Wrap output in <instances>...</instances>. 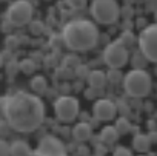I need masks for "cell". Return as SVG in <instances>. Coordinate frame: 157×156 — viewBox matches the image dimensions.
Wrapping results in <instances>:
<instances>
[{
  "mask_svg": "<svg viewBox=\"0 0 157 156\" xmlns=\"http://www.w3.org/2000/svg\"><path fill=\"white\" fill-rule=\"evenodd\" d=\"M45 104L39 94L17 91L2 98V114L8 127L17 133H33L45 121Z\"/></svg>",
  "mask_w": 157,
  "mask_h": 156,
  "instance_id": "obj_1",
  "label": "cell"
},
{
  "mask_svg": "<svg viewBox=\"0 0 157 156\" xmlns=\"http://www.w3.org/2000/svg\"><path fill=\"white\" fill-rule=\"evenodd\" d=\"M62 39L65 46L71 51H88L97 45L99 30L91 20L74 19L65 25Z\"/></svg>",
  "mask_w": 157,
  "mask_h": 156,
  "instance_id": "obj_2",
  "label": "cell"
},
{
  "mask_svg": "<svg viewBox=\"0 0 157 156\" xmlns=\"http://www.w3.org/2000/svg\"><path fill=\"white\" fill-rule=\"evenodd\" d=\"M152 87L151 76L140 68L131 70L125 77H123V88L128 96L131 98H145L149 94Z\"/></svg>",
  "mask_w": 157,
  "mask_h": 156,
  "instance_id": "obj_3",
  "label": "cell"
},
{
  "mask_svg": "<svg viewBox=\"0 0 157 156\" xmlns=\"http://www.w3.org/2000/svg\"><path fill=\"white\" fill-rule=\"evenodd\" d=\"M90 13L97 23L111 25L117 22L122 10L117 3V0H93L90 6Z\"/></svg>",
  "mask_w": 157,
  "mask_h": 156,
  "instance_id": "obj_4",
  "label": "cell"
},
{
  "mask_svg": "<svg viewBox=\"0 0 157 156\" xmlns=\"http://www.w3.org/2000/svg\"><path fill=\"white\" fill-rule=\"evenodd\" d=\"M139 50L148 57L149 62L157 63V22L145 26L139 34Z\"/></svg>",
  "mask_w": 157,
  "mask_h": 156,
  "instance_id": "obj_5",
  "label": "cell"
},
{
  "mask_svg": "<svg viewBox=\"0 0 157 156\" xmlns=\"http://www.w3.org/2000/svg\"><path fill=\"white\" fill-rule=\"evenodd\" d=\"M33 13H34V8L28 0H17V2L11 3V6L8 8L6 17H8V22L11 25L23 26V25L31 22Z\"/></svg>",
  "mask_w": 157,
  "mask_h": 156,
  "instance_id": "obj_6",
  "label": "cell"
},
{
  "mask_svg": "<svg viewBox=\"0 0 157 156\" xmlns=\"http://www.w3.org/2000/svg\"><path fill=\"white\" fill-rule=\"evenodd\" d=\"M129 59V53L128 48L119 40V42H111L105 51H103V62L109 66V68H122L128 63Z\"/></svg>",
  "mask_w": 157,
  "mask_h": 156,
  "instance_id": "obj_7",
  "label": "cell"
},
{
  "mask_svg": "<svg viewBox=\"0 0 157 156\" xmlns=\"http://www.w3.org/2000/svg\"><path fill=\"white\" fill-rule=\"evenodd\" d=\"M54 111L59 121L72 122L78 116V101L72 96H60L54 102Z\"/></svg>",
  "mask_w": 157,
  "mask_h": 156,
  "instance_id": "obj_8",
  "label": "cell"
},
{
  "mask_svg": "<svg viewBox=\"0 0 157 156\" xmlns=\"http://www.w3.org/2000/svg\"><path fill=\"white\" fill-rule=\"evenodd\" d=\"M34 154H51V156H63L66 154V147L63 145V142L52 136V134H46L40 139L37 150L34 151Z\"/></svg>",
  "mask_w": 157,
  "mask_h": 156,
  "instance_id": "obj_9",
  "label": "cell"
},
{
  "mask_svg": "<svg viewBox=\"0 0 157 156\" xmlns=\"http://www.w3.org/2000/svg\"><path fill=\"white\" fill-rule=\"evenodd\" d=\"M116 111H117L116 104L113 101H109V99H105V98L103 99H97L96 104H94V107H93L94 118L97 121H103V122L114 119Z\"/></svg>",
  "mask_w": 157,
  "mask_h": 156,
  "instance_id": "obj_10",
  "label": "cell"
},
{
  "mask_svg": "<svg viewBox=\"0 0 157 156\" xmlns=\"http://www.w3.org/2000/svg\"><path fill=\"white\" fill-rule=\"evenodd\" d=\"M72 136L78 142H86L93 136V128H91V125L88 122H78L72 128Z\"/></svg>",
  "mask_w": 157,
  "mask_h": 156,
  "instance_id": "obj_11",
  "label": "cell"
},
{
  "mask_svg": "<svg viewBox=\"0 0 157 156\" xmlns=\"http://www.w3.org/2000/svg\"><path fill=\"white\" fill-rule=\"evenodd\" d=\"M106 81H108L106 74H105L103 71H100V70H93V71H90V74H88V77H86L88 85H90L91 88H96V90H102Z\"/></svg>",
  "mask_w": 157,
  "mask_h": 156,
  "instance_id": "obj_12",
  "label": "cell"
},
{
  "mask_svg": "<svg viewBox=\"0 0 157 156\" xmlns=\"http://www.w3.org/2000/svg\"><path fill=\"white\" fill-rule=\"evenodd\" d=\"M151 139L148 134H143V133H139L132 138V148L139 153H146L151 147Z\"/></svg>",
  "mask_w": 157,
  "mask_h": 156,
  "instance_id": "obj_13",
  "label": "cell"
},
{
  "mask_svg": "<svg viewBox=\"0 0 157 156\" xmlns=\"http://www.w3.org/2000/svg\"><path fill=\"white\" fill-rule=\"evenodd\" d=\"M10 154L14 156H25V154H34L31 147L25 141H14L10 144Z\"/></svg>",
  "mask_w": 157,
  "mask_h": 156,
  "instance_id": "obj_14",
  "label": "cell"
},
{
  "mask_svg": "<svg viewBox=\"0 0 157 156\" xmlns=\"http://www.w3.org/2000/svg\"><path fill=\"white\" fill-rule=\"evenodd\" d=\"M119 131H117V128L114 127V125H108V127H103L102 128V131H100V141L103 142V144H106V145H111V144H114L117 139H119Z\"/></svg>",
  "mask_w": 157,
  "mask_h": 156,
  "instance_id": "obj_15",
  "label": "cell"
},
{
  "mask_svg": "<svg viewBox=\"0 0 157 156\" xmlns=\"http://www.w3.org/2000/svg\"><path fill=\"white\" fill-rule=\"evenodd\" d=\"M48 88V82L43 76H34L33 81H31V90L36 94H43Z\"/></svg>",
  "mask_w": 157,
  "mask_h": 156,
  "instance_id": "obj_16",
  "label": "cell"
},
{
  "mask_svg": "<svg viewBox=\"0 0 157 156\" xmlns=\"http://www.w3.org/2000/svg\"><path fill=\"white\" fill-rule=\"evenodd\" d=\"M148 57L143 54V51L142 50H139V51H136L132 56H131V65H132V68H140V70H145V66L148 65Z\"/></svg>",
  "mask_w": 157,
  "mask_h": 156,
  "instance_id": "obj_17",
  "label": "cell"
},
{
  "mask_svg": "<svg viewBox=\"0 0 157 156\" xmlns=\"http://www.w3.org/2000/svg\"><path fill=\"white\" fill-rule=\"evenodd\" d=\"M114 127L117 128V131H119L120 136H122V134H128V133L131 131V124H129V121H128L126 118H123V116L116 121Z\"/></svg>",
  "mask_w": 157,
  "mask_h": 156,
  "instance_id": "obj_18",
  "label": "cell"
},
{
  "mask_svg": "<svg viewBox=\"0 0 157 156\" xmlns=\"http://www.w3.org/2000/svg\"><path fill=\"white\" fill-rule=\"evenodd\" d=\"M126 48H129V46H132L136 42H139V37H136L131 31H125V33H122L120 34V39H119Z\"/></svg>",
  "mask_w": 157,
  "mask_h": 156,
  "instance_id": "obj_19",
  "label": "cell"
},
{
  "mask_svg": "<svg viewBox=\"0 0 157 156\" xmlns=\"http://www.w3.org/2000/svg\"><path fill=\"white\" fill-rule=\"evenodd\" d=\"M19 68L22 73L25 74H33L36 71V62L33 59H23L20 63H19Z\"/></svg>",
  "mask_w": 157,
  "mask_h": 156,
  "instance_id": "obj_20",
  "label": "cell"
},
{
  "mask_svg": "<svg viewBox=\"0 0 157 156\" xmlns=\"http://www.w3.org/2000/svg\"><path fill=\"white\" fill-rule=\"evenodd\" d=\"M106 77L111 84H119L122 81V73L119 71V68H109V71L106 73Z\"/></svg>",
  "mask_w": 157,
  "mask_h": 156,
  "instance_id": "obj_21",
  "label": "cell"
},
{
  "mask_svg": "<svg viewBox=\"0 0 157 156\" xmlns=\"http://www.w3.org/2000/svg\"><path fill=\"white\" fill-rule=\"evenodd\" d=\"M113 153H114V156H131L132 154V151L128 147H123V145H117Z\"/></svg>",
  "mask_w": 157,
  "mask_h": 156,
  "instance_id": "obj_22",
  "label": "cell"
},
{
  "mask_svg": "<svg viewBox=\"0 0 157 156\" xmlns=\"http://www.w3.org/2000/svg\"><path fill=\"white\" fill-rule=\"evenodd\" d=\"M66 2V5L68 6H71V8H83L85 5H86V0H65Z\"/></svg>",
  "mask_w": 157,
  "mask_h": 156,
  "instance_id": "obj_23",
  "label": "cell"
},
{
  "mask_svg": "<svg viewBox=\"0 0 157 156\" xmlns=\"http://www.w3.org/2000/svg\"><path fill=\"white\" fill-rule=\"evenodd\" d=\"M29 30L33 34H40V33H43V23L42 22H31Z\"/></svg>",
  "mask_w": 157,
  "mask_h": 156,
  "instance_id": "obj_24",
  "label": "cell"
},
{
  "mask_svg": "<svg viewBox=\"0 0 157 156\" xmlns=\"http://www.w3.org/2000/svg\"><path fill=\"white\" fill-rule=\"evenodd\" d=\"M94 154H106V144H99V145H96Z\"/></svg>",
  "mask_w": 157,
  "mask_h": 156,
  "instance_id": "obj_25",
  "label": "cell"
},
{
  "mask_svg": "<svg viewBox=\"0 0 157 156\" xmlns=\"http://www.w3.org/2000/svg\"><path fill=\"white\" fill-rule=\"evenodd\" d=\"M77 153H78V154H90V148H88L86 145H78Z\"/></svg>",
  "mask_w": 157,
  "mask_h": 156,
  "instance_id": "obj_26",
  "label": "cell"
},
{
  "mask_svg": "<svg viewBox=\"0 0 157 156\" xmlns=\"http://www.w3.org/2000/svg\"><path fill=\"white\" fill-rule=\"evenodd\" d=\"M149 139H151V142L152 144H157V131H149Z\"/></svg>",
  "mask_w": 157,
  "mask_h": 156,
  "instance_id": "obj_27",
  "label": "cell"
},
{
  "mask_svg": "<svg viewBox=\"0 0 157 156\" xmlns=\"http://www.w3.org/2000/svg\"><path fill=\"white\" fill-rule=\"evenodd\" d=\"M6 153H10V145L8 144L5 145V141H2V154H6Z\"/></svg>",
  "mask_w": 157,
  "mask_h": 156,
  "instance_id": "obj_28",
  "label": "cell"
},
{
  "mask_svg": "<svg viewBox=\"0 0 157 156\" xmlns=\"http://www.w3.org/2000/svg\"><path fill=\"white\" fill-rule=\"evenodd\" d=\"M136 0H126V3H134Z\"/></svg>",
  "mask_w": 157,
  "mask_h": 156,
  "instance_id": "obj_29",
  "label": "cell"
},
{
  "mask_svg": "<svg viewBox=\"0 0 157 156\" xmlns=\"http://www.w3.org/2000/svg\"><path fill=\"white\" fill-rule=\"evenodd\" d=\"M154 71H155V76H157V65H155V70Z\"/></svg>",
  "mask_w": 157,
  "mask_h": 156,
  "instance_id": "obj_30",
  "label": "cell"
},
{
  "mask_svg": "<svg viewBox=\"0 0 157 156\" xmlns=\"http://www.w3.org/2000/svg\"><path fill=\"white\" fill-rule=\"evenodd\" d=\"M155 22H157V13H155Z\"/></svg>",
  "mask_w": 157,
  "mask_h": 156,
  "instance_id": "obj_31",
  "label": "cell"
}]
</instances>
